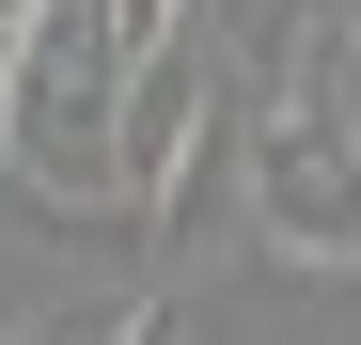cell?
Segmentation results:
<instances>
[{
    "label": "cell",
    "instance_id": "obj_1",
    "mask_svg": "<svg viewBox=\"0 0 361 345\" xmlns=\"http://www.w3.org/2000/svg\"><path fill=\"white\" fill-rule=\"evenodd\" d=\"M126 32L110 0H47L0 63V157L32 172V204H110V126H126Z\"/></svg>",
    "mask_w": 361,
    "mask_h": 345
},
{
    "label": "cell",
    "instance_id": "obj_2",
    "mask_svg": "<svg viewBox=\"0 0 361 345\" xmlns=\"http://www.w3.org/2000/svg\"><path fill=\"white\" fill-rule=\"evenodd\" d=\"M235 172H252V236H267V251L361 267V110H345V47H330L283 110H252Z\"/></svg>",
    "mask_w": 361,
    "mask_h": 345
},
{
    "label": "cell",
    "instance_id": "obj_3",
    "mask_svg": "<svg viewBox=\"0 0 361 345\" xmlns=\"http://www.w3.org/2000/svg\"><path fill=\"white\" fill-rule=\"evenodd\" d=\"M126 330H142V314H94V330H47V345H126Z\"/></svg>",
    "mask_w": 361,
    "mask_h": 345
},
{
    "label": "cell",
    "instance_id": "obj_4",
    "mask_svg": "<svg viewBox=\"0 0 361 345\" xmlns=\"http://www.w3.org/2000/svg\"><path fill=\"white\" fill-rule=\"evenodd\" d=\"M0 63H16V47H0Z\"/></svg>",
    "mask_w": 361,
    "mask_h": 345
},
{
    "label": "cell",
    "instance_id": "obj_5",
    "mask_svg": "<svg viewBox=\"0 0 361 345\" xmlns=\"http://www.w3.org/2000/svg\"><path fill=\"white\" fill-rule=\"evenodd\" d=\"M0 345H16V330H0Z\"/></svg>",
    "mask_w": 361,
    "mask_h": 345
}]
</instances>
